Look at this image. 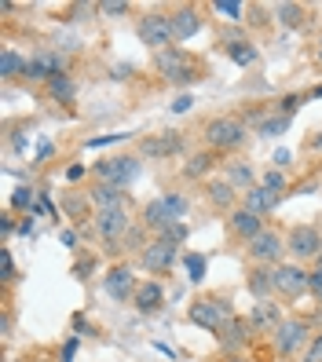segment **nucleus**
I'll use <instances>...</instances> for the list:
<instances>
[{"label": "nucleus", "instance_id": "58836bf2", "mask_svg": "<svg viewBox=\"0 0 322 362\" xmlns=\"http://www.w3.org/2000/svg\"><path fill=\"white\" fill-rule=\"evenodd\" d=\"M121 139H128V132H114V136H99V139H88V146L96 151V146H110V143H121Z\"/></svg>", "mask_w": 322, "mask_h": 362}, {"label": "nucleus", "instance_id": "2eb2a0df", "mask_svg": "<svg viewBox=\"0 0 322 362\" xmlns=\"http://www.w3.org/2000/svg\"><path fill=\"white\" fill-rule=\"evenodd\" d=\"M202 30V15L195 8H176L173 11V40H190Z\"/></svg>", "mask_w": 322, "mask_h": 362}, {"label": "nucleus", "instance_id": "cd10ccee", "mask_svg": "<svg viewBox=\"0 0 322 362\" xmlns=\"http://www.w3.org/2000/svg\"><path fill=\"white\" fill-rule=\"evenodd\" d=\"M209 198H212V205L227 209V205L234 202V187H231L227 180H220V183H212V187H209Z\"/></svg>", "mask_w": 322, "mask_h": 362}, {"label": "nucleus", "instance_id": "e433bc0d", "mask_svg": "<svg viewBox=\"0 0 322 362\" xmlns=\"http://www.w3.org/2000/svg\"><path fill=\"white\" fill-rule=\"evenodd\" d=\"M297 106H300V95H286L282 103H278V114H282V117H293Z\"/></svg>", "mask_w": 322, "mask_h": 362}, {"label": "nucleus", "instance_id": "dca6fc26", "mask_svg": "<svg viewBox=\"0 0 322 362\" xmlns=\"http://www.w3.org/2000/svg\"><path fill=\"white\" fill-rule=\"evenodd\" d=\"M180 146H183V139L168 132V136H158V139H143L139 151H143V158H173Z\"/></svg>", "mask_w": 322, "mask_h": 362}, {"label": "nucleus", "instance_id": "7ed1b4c3", "mask_svg": "<svg viewBox=\"0 0 322 362\" xmlns=\"http://www.w3.org/2000/svg\"><path fill=\"white\" fill-rule=\"evenodd\" d=\"M190 322L205 326V329H212V333H220L224 326L234 322V311H231L224 300H198L195 308H190Z\"/></svg>", "mask_w": 322, "mask_h": 362}, {"label": "nucleus", "instance_id": "1a4fd4ad", "mask_svg": "<svg viewBox=\"0 0 322 362\" xmlns=\"http://www.w3.org/2000/svg\"><path fill=\"white\" fill-rule=\"evenodd\" d=\"M282 249H286V242L278 238L275 230L264 227V230L249 242V257H253V260H260V264H278V260H282Z\"/></svg>", "mask_w": 322, "mask_h": 362}, {"label": "nucleus", "instance_id": "c9c22d12", "mask_svg": "<svg viewBox=\"0 0 322 362\" xmlns=\"http://www.w3.org/2000/svg\"><path fill=\"white\" fill-rule=\"evenodd\" d=\"M99 11L117 18V15H125V11H128V4H125V0H106V4H99Z\"/></svg>", "mask_w": 322, "mask_h": 362}, {"label": "nucleus", "instance_id": "f3484780", "mask_svg": "<svg viewBox=\"0 0 322 362\" xmlns=\"http://www.w3.org/2000/svg\"><path fill=\"white\" fill-rule=\"evenodd\" d=\"M231 230H234V234H242L246 242H253L256 234L264 230V220L256 216V212H249V209H238V212H231Z\"/></svg>", "mask_w": 322, "mask_h": 362}, {"label": "nucleus", "instance_id": "6ab92c4d", "mask_svg": "<svg viewBox=\"0 0 322 362\" xmlns=\"http://www.w3.org/2000/svg\"><path fill=\"white\" fill-rule=\"evenodd\" d=\"M249 333H253V326H249V322H242V318H234L231 326H224V329H220V344H224V348H231V351H238V348H246Z\"/></svg>", "mask_w": 322, "mask_h": 362}, {"label": "nucleus", "instance_id": "c03bdc74", "mask_svg": "<svg viewBox=\"0 0 322 362\" xmlns=\"http://www.w3.org/2000/svg\"><path fill=\"white\" fill-rule=\"evenodd\" d=\"M289 161H293V154H289V151H275V165H278V168L289 165Z\"/></svg>", "mask_w": 322, "mask_h": 362}, {"label": "nucleus", "instance_id": "5701e85b", "mask_svg": "<svg viewBox=\"0 0 322 362\" xmlns=\"http://www.w3.org/2000/svg\"><path fill=\"white\" fill-rule=\"evenodd\" d=\"M18 74H26V59L18 55L15 48H8L4 55H0V77L11 81V77H18Z\"/></svg>", "mask_w": 322, "mask_h": 362}, {"label": "nucleus", "instance_id": "473e14b6", "mask_svg": "<svg viewBox=\"0 0 322 362\" xmlns=\"http://www.w3.org/2000/svg\"><path fill=\"white\" fill-rule=\"evenodd\" d=\"M11 205L15 209H30L33 205V187H18L15 194H11Z\"/></svg>", "mask_w": 322, "mask_h": 362}, {"label": "nucleus", "instance_id": "39448f33", "mask_svg": "<svg viewBox=\"0 0 322 362\" xmlns=\"http://www.w3.org/2000/svg\"><path fill=\"white\" fill-rule=\"evenodd\" d=\"M96 173L103 183H114V187H128V183H136L139 176V161L136 158H106L96 165Z\"/></svg>", "mask_w": 322, "mask_h": 362}, {"label": "nucleus", "instance_id": "3c124183", "mask_svg": "<svg viewBox=\"0 0 322 362\" xmlns=\"http://www.w3.org/2000/svg\"><path fill=\"white\" fill-rule=\"evenodd\" d=\"M231 362H242V358H231Z\"/></svg>", "mask_w": 322, "mask_h": 362}, {"label": "nucleus", "instance_id": "603ef678", "mask_svg": "<svg viewBox=\"0 0 322 362\" xmlns=\"http://www.w3.org/2000/svg\"><path fill=\"white\" fill-rule=\"evenodd\" d=\"M315 95H322V88H318V92H315Z\"/></svg>", "mask_w": 322, "mask_h": 362}, {"label": "nucleus", "instance_id": "ddd939ff", "mask_svg": "<svg viewBox=\"0 0 322 362\" xmlns=\"http://www.w3.org/2000/svg\"><path fill=\"white\" fill-rule=\"evenodd\" d=\"M103 289L114 296V300H128L132 296V289H136V279H132V271L128 267H114L110 274L103 279Z\"/></svg>", "mask_w": 322, "mask_h": 362}, {"label": "nucleus", "instance_id": "f8f14e48", "mask_svg": "<svg viewBox=\"0 0 322 362\" xmlns=\"http://www.w3.org/2000/svg\"><path fill=\"white\" fill-rule=\"evenodd\" d=\"M173 264H176V249L173 245H165V242H150V245H143V267L146 271H173Z\"/></svg>", "mask_w": 322, "mask_h": 362}, {"label": "nucleus", "instance_id": "0eeeda50", "mask_svg": "<svg viewBox=\"0 0 322 362\" xmlns=\"http://www.w3.org/2000/svg\"><path fill=\"white\" fill-rule=\"evenodd\" d=\"M304 340H308V322L304 318H286V322L275 329V351L278 355H293V351L304 348Z\"/></svg>", "mask_w": 322, "mask_h": 362}, {"label": "nucleus", "instance_id": "7c9ffc66", "mask_svg": "<svg viewBox=\"0 0 322 362\" xmlns=\"http://www.w3.org/2000/svg\"><path fill=\"white\" fill-rule=\"evenodd\" d=\"M282 132H289V117H260V136H282Z\"/></svg>", "mask_w": 322, "mask_h": 362}, {"label": "nucleus", "instance_id": "79ce46f5", "mask_svg": "<svg viewBox=\"0 0 322 362\" xmlns=\"http://www.w3.org/2000/svg\"><path fill=\"white\" fill-rule=\"evenodd\" d=\"M74 351H77V337L67 340V348H62V362H74Z\"/></svg>", "mask_w": 322, "mask_h": 362}, {"label": "nucleus", "instance_id": "aec40b11", "mask_svg": "<svg viewBox=\"0 0 322 362\" xmlns=\"http://www.w3.org/2000/svg\"><path fill=\"white\" fill-rule=\"evenodd\" d=\"M249 326H256V329H278V326H282V318H278V308H275L271 300H260V304L253 308Z\"/></svg>", "mask_w": 322, "mask_h": 362}, {"label": "nucleus", "instance_id": "f257e3e1", "mask_svg": "<svg viewBox=\"0 0 322 362\" xmlns=\"http://www.w3.org/2000/svg\"><path fill=\"white\" fill-rule=\"evenodd\" d=\"M158 70H161L165 81H173V84H195V81H202V70L195 66V59H190L187 52H180V48L158 52Z\"/></svg>", "mask_w": 322, "mask_h": 362}, {"label": "nucleus", "instance_id": "72a5a7b5", "mask_svg": "<svg viewBox=\"0 0 322 362\" xmlns=\"http://www.w3.org/2000/svg\"><path fill=\"white\" fill-rule=\"evenodd\" d=\"M217 11H224L227 18H234V23L242 18V4H238V0H217Z\"/></svg>", "mask_w": 322, "mask_h": 362}, {"label": "nucleus", "instance_id": "8fccbe9b", "mask_svg": "<svg viewBox=\"0 0 322 362\" xmlns=\"http://www.w3.org/2000/svg\"><path fill=\"white\" fill-rule=\"evenodd\" d=\"M318 62H322V45H318Z\"/></svg>", "mask_w": 322, "mask_h": 362}, {"label": "nucleus", "instance_id": "a211bd4d", "mask_svg": "<svg viewBox=\"0 0 322 362\" xmlns=\"http://www.w3.org/2000/svg\"><path fill=\"white\" fill-rule=\"evenodd\" d=\"M275 205H278V194H275V190H268V187H253V190H246V209L256 212V216H268Z\"/></svg>", "mask_w": 322, "mask_h": 362}, {"label": "nucleus", "instance_id": "412c9836", "mask_svg": "<svg viewBox=\"0 0 322 362\" xmlns=\"http://www.w3.org/2000/svg\"><path fill=\"white\" fill-rule=\"evenodd\" d=\"M92 202L99 205V212H103V209H121V205H125V190L114 187V183H99V187L92 190Z\"/></svg>", "mask_w": 322, "mask_h": 362}, {"label": "nucleus", "instance_id": "4c0bfd02", "mask_svg": "<svg viewBox=\"0 0 322 362\" xmlns=\"http://www.w3.org/2000/svg\"><path fill=\"white\" fill-rule=\"evenodd\" d=\"M304 362H322V333L308 344V351H304Z\"/></svg>", "mask_w": 322, "mask_h": 362}, {"label": "nucleus", "instance_id": "6e6552de", "mask_svg": "<svg viewBox=\"0 0 322 362\" xmlns=\"http://www.w3.org/2000/svg\"><path fill=\"white\" fill-rule=\"evenodd\" d=\"M286 249L293 252L297 260L322 257V234H318V227H293V230H289V242H286Z\"/></svg>", "mask_w": 322, "mask_h": 362}, {"label": "nucleus", "instance_id": "2f4dec72", "mask_svg": "<svg viewBox=\"0 0 322 362\" xmlns=\"http://www.w3.org/2000/svg\"><path fill=\"white\" fill-rule=\"evenodd\" d=\"M227 183H231V187H249V183H253V173H249L246 165H231V168H227Z\"/></svg>", "mask_w": 322, "mask_h": 362}, {"label": "nucleus", "instance_id": "49530a36", "mask_svg": "<svg viewBox=\"0 0 322 362\" xmlns=\"http://www.w3.org/2000/svg\"><path fill=\"white\" fill-rule=\"evenodd\" d=\"M74 329H77V333H92V326H88V322H84V318H81V315L74 318Z\"/></svg>", "mask_w": 322, "mask_h": 362}, {"label": "nucleus", "instance_id": "de8ad7c7", "mask_svg": "<svg viewBox=\"0 0 322 362\" xmlns=\"http://www.w3.org/2000/svg\"><path fill=\"white\" fill-rule=\"evenodd\" d=\"M81 176H84L81 165H70V168H67V180H81Z\"/></svg>", "mask_w": 322, "mask_h": 362}, {"label": "nucleus", "instance_id": "bb28decb", "mask_svg": "<svg viewBox=\"0 0 322 362\" xmlns=\"http://www.w3.org/2000/svg\"><path fill=\"white\" fill-rule=\"evenodd\" d=\"M275 15H278V23L289 26V30H297L300 23H304V8H300V4H278Z\"/></svg>", "mask_w": 322, "mask_h": 362}, {"label": "nucleus", "instance_id": "9b49d317", "mask_svg": "<svg viewBox=\"0 0 322 362\" xmlns=\"http://www.w3.org/2000/svg\"><path fill=\"white\" fill-rule=\"evenodd\" d=\"M59 74H67L62 70V55L59 52H40V55L26 59V77L30 81H55Z\"/></svg>", "mask_w": 322, "mask_h": 362}, {"label": "nucleus", "instance_id": "4468645a", "mask_svg": "<svg viewBox=\"0 0 322 362\" xmlns=\"http://www.w3.org/2000/svg\"><path fill=\"white\" fill-rule=\"evenodd\" d=\"M168 223H176V212L168 209L165 198H154V202H146V205H143V227L161 230V227H168Z\"/></svg>", "mask_w": 322, "mask_h": 362}, {"label": "nucleus", "instance_id": "a878e982", "mask_svg": "<svg viewBox=\"0 0 322 362\" xmlns=\"http://www.w3.org/2000/svg\"><path fill=\"white\" fill-rule=\"evenodd\" d=\"M158 242H165V245H173V249H180L183 242H187V223H168V227H161L158 230Z\"/></svg>", "mask_w": 322, "mask_h": 362}, {"label": "nucleus", "instance_id": "20e7f679", "mask_svg": "<svg viewBox=\"0 0 322 362\" xmlns=\"http://www.w3.org/2000/svg\"><path fill=\"white\" fill-rule=\"evenodd\" d=\"M271 282H275V293L300 296V293L311 289V274H308L304 267H297V264H278V267L271 271Z\"/></svg>", "mask_w": 322, "mask_h": 362}, {"label": "nucleus", "instance_id": "a19ab883", "mask_svg": "<svg viewBox=\"0 0 322 362\" xmlns=\"http://www.w3.org/2000/svg\"><path fill=\"white\" fill-rule=\"evenodd\" d=\"M0 264H4V282H15V264H11V252L8 249L0 252Z\"/></svg>", "mask_w": 322, "mask_h": 362}, {"label": "nucleus", "instance_id": "423d86ee", "mask_svg": "<svg viewBox=\"0 0 322 362\" xmlns=\"http://www.w3.org/2000/svg\"><path fill=\"white\" fill-rule=\"evenodd\" d=\"M139 40L154 52H165V45L173 40V18L168 15H146L139 23Z\"/></svg>", "mask_w": 322, "mask_h": 362}, {"label": "nucleus", "instance_id": "37998d69", "mask_svg": "<svg viewBox=\"0 0 322 362\" xmlns=\"http://www.w3.org/2000/svg\"><path fill=\"white\" fill-rule=\"evenodd\" d=\"M190 103H195L190 95H180V99L173 103V110H176V114H183V110H190Z\"/></svg>", "mask_w": 322, "mask_h": 362}, {"label": "nucleus", "instance_id": "f03ea898", "mask_svg": "<svg viewBox=\"0 0 322 362\" xmlns=\"http://www.w3.org/2000/svg\"><path fill=\"white\" fill-rule=\"evenodd\" d=\"M205 139H209V146H217V151H231V146L246 143V124L238 117H212L205 124Z\"/></svg>", "mask_w": 322, "mask_h": 362}, {"label": "nucleus", "instance_id": "f704fd0d", "mask_svg": "<svg viewBox=\"0 0 322 362\" xmlns=\"http://www.w3.org/2000/svg\"><path fill=\"white\" fill-rule=\"evenodd\" d=\"M187 271H190V282H202L205 279V260L202 257H187Z\"/></svg>", "mask_w": 322, "mask_h": 362}, {"label": "nucleus", "instance_id": "9d476101", "mask_svg": "<svg viewBox=\"0 0 322 362\" xmlns=\"http://www.w3.org/2000/svg\"><path fill=\"white\" fill-rule=\"evenodd\" d=\"M96 230H99V238H103V242L117 245V242L125 238V230H128V216H125V209H103L99 216H96Z\"/></svg>", "mask_w": 322, "mask_h": 362}, {"label": "nucleus", "instance_id": "c756f323", "mask_svg": "<svg viewBox=\"0 0 322 362\" xmlns=\"http://www.w3.org/2000/svg\"><path fill=\"white\" fill-rule=\"evenodd\" d=\"M249 289H253L256 296H268V293H275L271 271H253V274H249Z\"/></svg>", "mask_w": 322, "mask_h": 362}, {"label": "nucleus", "instance_id": "b1692460", "mask_svg": "<svg viewBox=\"0 0 322 362\" xmlns=\"http://www.w3.org/2000/svg\"><path fill=\"white\" fill-rule=\"evenodd\" d=\"M48 92H52V99H55V103H74V95H77V84H74L67 74H59L55 81H48Z\"/></svg>", "mask_w": 322, "mask_h": 362}, {"label": "nucleus", "instance_id": "393cba45", "mask_svg": "<svg viewBox=\"0 0 322 362\" xmlns=\"http://www.w3.org/2000/svg\"><path fill=\"white\" fill-rule=\"evenodd\" d=\"M224 48H227V55L238 62V66H249V62L256 59V48L249 45V40H224Z\"/></svg>", "mask_w": 322, "mask_h": 362}, {"label": "nucleus", "instance_id": "c85d7f7f", "mask_svg": "<svg viewBox=\"0 0 322 362\" xmlns=\"http://www.w3.org/2000/svg\"><path fill=\"white\" fill-rule=\"evenodd\" d=\"M209 168H212V154H195V158L187 161L183 173H187V180H198V176H205V173H209Z\"/></svg>", "mask_w": 322, "mask_h": 362}, {"label": "nucleus", "instance_id": "09e8293b", "mask_svg": "<svg viewBox=\"0 0 322 362\" xmlns=\"http://www.w3.org/2000/svg\"><path fill=\"white\" fill-rule=\"evenodd\" d=\"M311 146H315V151H322V136H315V139H311Z\"/></svg>", "mask_w": 322, "mask_h": 362}, {"label": "nucleus", "instance_id": "4be33fe9", "mask_svg": "<svg viewBox=\"0 0 322 362\" xmlns=\"http://www.w3.org/2000/svg\"><path fill=\"white\" fill-rule=\"evenodd\" d=\"M136 304H139V311L154 315V311L165 304V293H161V286H158V282H143V289L136 293Z\"/></svg>", "mask_w": 322, "mask_h": 362}, {"label": "nucleus", "instance_id": "ea45409f", "mask_svg": "<svg viewBox=\"0 0 322 362\" xmlns=\"http://www.w3.org/2000/svg\"><path fill=\"white\" fill-rule=\"evenodd\" d=\"M260 187H268V190H275V194H278V190H282V187H286V180H282V173H268Z\"/></svg>", "mask_w": 322, "mask_h": 362}, {"label": "nucleus", "instance_id": "a18cd8bd", "mask_svg": "<svg viewBox=\"0 0 322 362\" xmlns=\"http://www.w3.org/2000/svg\"><path fill=\"white\" fill-rule=\"evenodd\" d=\"M67 209L74 212V216H81V209H84V205H81V198H67Z\"/></svg>", "mask_w": 322, "mask_h": 362}]
</instances>
